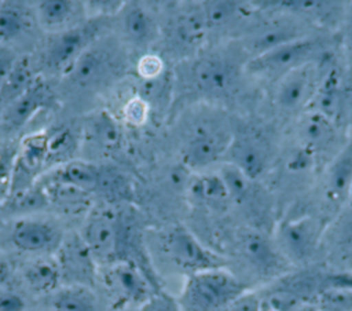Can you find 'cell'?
<instances>
[{
    "label": "cell",
    "instance_id": "obj_41",
    "mask_svg": "<svg viewBox=\"0 0 352 311\" xmlns=\"http://www.w3.org/2000/svg\"><path fill=\"white\" fill-rule=\"evenodd\" d=\"M341 28V45L345 54L348 69L352 72V3L346 6Z\"/></svg>",
    "mask_w": 352,
    "mask_h": 311
},
{
    "label": "cell",
    "instance_id": "obj_31",
    "mask_svg": "<svg viewBox=\"0 0 352 311\" xmlns=\"http://www.w3.org/2000/svg\"><path fill=\"white\" fill-rule=\"evenodd\" d=\"M51 139L45 133H34L26 138L21 144L19 162L23 169L36 171L48 157Z\"/></svg>",
    "mask_w": 352,
    "mask_h": 311
},
{
    "label": "cell",
    "instance_id": "obj_29",
    "mask_svg": "<svg viewBox=\"0 0 352 311\" xmlns=\"http://www.w3.org/2000/svg\"><path fill=\"white\" fill-rule=\"evenodd\" d=\"M217 173L227 190L231 204L242 205L252 197L254 180L249 179L238 168L227 162H221V165L217 169Z\"/></svg>",
    "mask_w": 352,
    "mask_h": 311
},
{
    "label": "cell",
    "instance_id": "obj_17",
    "mask_svg": "<svg viewBox=\"0 0 352 311\" xmlns=\"http://www.w3.org/2000/svg\"><path fill=\"white\" fill-rule=\"evenodd\" d=\"M352 94L344 80L342 70L337 65H331L323 73L308 109H312L341 128L349 107Z\"/></svg>",
    "mask_w": 352,
    "mask_h": 311
},
{
    "label": "cell",
    "instance_id": "obj_20",
    "mask_svg": "<svg viewBox=\"0 0 352 311\" xmlns=\"http://www.w3.org/2000/svg\"><path fill=\"white\" fill-rule=\"evenodd\" d=\"M121 28L129 43L146 47L160 36V26L153 14L139 3H124L121 11Z\"/></svg>",
    "mask_w": 352,
    "mask_h": 311
},
{
    "label": "cell",
    "instance_id": "obj_16",
    "mask_svg": "<svg viewBox=\"0 0 352 311\" xmlns=\"http://www.w3.org/2000/svg\"><path fill=\"white\" fill-rule=\"evenodd\" d=\"M221 162L238 168L256 182L270 168V150L257 133L234 132Z\"/></svg>",
    "mask_w": 352,
    "mask_h": 311
},
{
    "label": "cell",
    "instance_id": "obj_7",
    "mask_svg": "<svg viewBox=\"0 0 352 311\" xmlns=\"http://www.w3.org/2000/svg\"><path fill=\"white\" fill-rule=\"evenodd\" d=\"M80 237L99 267L121 261L122 217L121 209L98 208L85 219Z\"/></svg>",
    "mask_w": 352,
    "mask_h": 311
},
{
    "label": "cell",
    "instance_id": "obj_46",
    "mask_svg": "<svg viewBox=\"0 0 352 311\" xmlns=\"http://www.w3.org/2000/svg\"><path fill=\"white\" fill-rule=\"evenodd\" d=\"M294 311H320V310L314 303L305 301V303H301L298 307H296Z\"/></svg>",
    "mask_w": 352,
    "mask_h": 311
},
{
    "label": "cell",
    "instance_id": "obj_22",
    "mask_svg": "<svg viewBox=\"0 0 352 311\" xmlns=\"http://www.w3.org/2000/svg\"><path fill=\"white\" fill-rule=\"evenodd\" d=\"M187 194L195 204L220 211L227 208L231 201L219 173L204 172L187 180Z\"/></svg>",
    "mask_w": 352,
    "mask_h": 311
},
{
    "label": "cell",
    "instance_id": "obj_23",
    "mask_svg": "<svg viewBox=\"0 0 352 311\" xmlns=\"http://www.w3.org/2000/svg\"><path fill=\"white\" fill-rule=\"evenodd\" d=\"M45 98V87L40 81H34L28 91L11 100L6 107L3 113L4 128L8 131H15L25 125L30 117L44 105Z\"/></svg>",
    "mask_w": 352,
    "mask_h": 311
},
{
    "label": "cell",
    "instance_id": "obj_13",
    "mask_svg": "<svg viewBox=\"0 0 352 311\" xmlns=\"http://www.w3.org/2000/svg\"><path fill=\"white\" fill-rule=\"evenodd\" d=\"M209 36L201 4L179 6L168 22L169 44L183 61L192 58Z\"/></svg>",
    "mask_w": 352,
    "mask_h": 311
},
{
    "label": "cell",
    "instance_id": "obj_35",
    "mask_svg": "<svg viewBox=\"0 0 352 311\" xmlns=\"http://www.w3.org/2000/svg\"><path fill=\"white\" fill-rule=\"evenodd\" d=\"M320 311H352V288H327L312 300Z\"/></svg>",
    "mask_w": 352,
    "mask_h": 311
},
{
    "label": "cell",
    "instance_id": "obj_24",
    "mask_svg": "<svg viewBox=\"0 0 352 311\" xmlns=\"http://www.w3.org/2000/svg\"><path fill=\"white\" fill-rule=\"evenodd\" d=\"M52 311H100L99 301L92 288L63 285L48 296Z\"/></svg>",
    "mask_w": 352,
    "mask_h": 311
},
{
    "label": "cell",
    "instance_id": "obj_25",
    "mask_svg": "<svg viewBox=\"0 0 352 311\" xmlns=\"http://www.w3.org/2000/svg\"><path fill=\"white\" fill-rule=\"evenodd\" d=\"M23 279L32 292L47 296L60 288L62 283L59 267L51 257H38L28 263L23 267Z\"/></svg>",
    "mask_w": 352,
    "mask_h": 311
},
{
    "label": "cell",
    "instance_id": "obj_27",
    "mask_svg": "<svg viewBox=\"0 0 352 311\" xmlns=\"http://www.w3.org/2000/svg\"><path fill=\"white\" fill-rule=\"evenodd\" d=\"M95 193L100 194L109 204L117 205H126L133 197V189L129 179L113 167H99Z\"/></svg>",
    "mask_w": 352,
    "mask_h": 311
},
{
    "label": "cell",
    "instance_id": "obj_37",
    "mask_svg": "<svg viewBox=\"0 0 352 311\" xmlns=\"http://www.w3.org/2000/svg\"><path fill=\"white\" fill-rule=\"evenodd\" d=\"M148 113L150 105L139 95L128 99L122 107V117L125 122L132 127L143 125L148 118Z\"/></svg>",
    "mask_w": 352,
    "mask_h": 311
},
{
    "label": "cell",
    "instance_id": "obj_18",
    "mask_svg": "<svg viewBox=\"0 0 352 311\" xmlns=\"http://www.w3.org/2000/svg\"><path fill=\"white\" fill-rule=\"evenodd\" d=\"M239 250L243 260L261 275H275L289 264L278 250L274 239L260 231H246L239 239Z\"/></svg>",
    "mask_w": 352,
    "mask_h": 311
},
{
    "label": "cell",
    "instance_id": "obj_1",
    "mask_svg": "<svg viewBox=\"0 0 352 311\" xmlns=\"http://www.w3.org/2000/svg\"><path fill=\"white\" fill-rule=\"evenodd\" d=\"M147 255L150 250L173 271L184 277L204 270L227 267V260L212 250L195 237V234L183 224L168 226L147 241Z\"/></svg>",
    "mask_w": 352,
    "mask_h": 311
},
{
    "label": "cell",
    "instance_id": "obj_42",
    "mask_svg": "<svg viewBox=\"0 0 352 311\" xmlns=\"http://www.w3.org/2000/svg\"><path fill=\"white\" fill-rule=\"evenodd\" d=\"M125 1H110V0H96V1H88L85 3L84 8L87 10V15L91 17H110L116 15L121 11Z\"/></svg>",
    "mask_w": 352,
    "mask_h": 311
},
{
    "label": "cell",
    "instance_id": "obj_32",
    "mask_svg": "<svg viewBox=\"0 0 352 311\" xmlns=\"http://www.w3.org/2000/svg\"><path fill=\"white\" fill-rule=\"evenodd\" d=\"M318 161L319 158L315 154L294 143L292 149H289L283 156L282 167L283 172L287 176L305 178L311 172H314V169L318 165Z\"/></svg>",
    "mask_w": 352,
    "mask_h": 311
},
{
    "label": "cell",
    "instance_id": "obj_10",
    "mask_svg": "<svg viewBox=\"0 0 352 311\" xmlns=\"http://www.w3.org/2000/svg\"><path fill=\"white\" fill-rule=\"evenodd\" d=\"M352 190V138L327 161L320 180L322 219H336Z\"/></svg>",
    "mask_w": 352,
    "mask_h": 311
},
{
    "label": "cell",
    "instance_id": "obj_4",
    "mask_svg": "<svg viewBox=\"0 0 352 311\" xmlns=\"http://www.w3.org/2000/svg\"><path fill=\"white\" fill-rule=\"evenodd\" d=\"M329 51L322 39L307 36L249 58L245 72L253 77L275 83L289 72L324 61Z\"/></svg>",
    "mask_w": 352,
    "mask_h": 311
},
{
    "label": "cell",
    "instance_id": "obj_11",
    "mask_svg": "<svg viewBox=\"0 0 352 311\" xmlns=\"http://www.w3.org/2000/svg\"><path fill=\"white\" fill-rule=\"evenodd\" d=\"M280 11H283V15L270 17L245 32L241 40L249 58L267 52L289 41L311 36L308 29L304 28L305 21L285 10Z\"/></svg>",
    "mask_w": 352,
    "mask_h": 311
},
{
    "label": "cell",
    "instance_id": "obj_39",
    "mask_svg": "<svg viewBox=\"0 0 352 311\" xmlns=\"http://www.w3.org/2000/svg\"><path fill=\"white\" fill-rule=\"evenodd\" d=\"M263 297L258 292L248 289L230 301L220 311H261Z\"/></svg>",
    "mask_w": 352,
    "mask_h": 311
},
{
    "label": "cell",
    "instance_id": "obj_44",
    "mask_svg": "<svg viewBox=\"0 0 352 311\" xmlns=\"http://www.w3.org/2000/svg\"><path fill=\"white\" fill-rule=\"evenodd\" d=\"M15 63H16L15 55L10 50L0 45V88L3 87L10 73L12 72Z\"/></svg>",
    "mask_w": 352,
    "mask_h": 311
},
{
    "label": "cell",
    "instance_id": "obj_21",
    "mask_svg": "<svg viewBox=\"0 0 352 311\" xmlns=\"http://www.w3.org/2000/svg\"><path fill=\"white\" fill-rule=\"evenodd\" d=\"M201 8L209 30L213 32L232 30L242 25L253 14V6L249 3L230 1V0H210L202 1Z\"/></svg>",
    "mask_w": 352,
    "mask_h": 311
},
{
    "label": "cell",
    "instance_id": "obj_47",
    "mask_svg": "<svg viewBox=\"0 0 352 311\" xmlns=\"http://www.w3.org/2000/svg\"><path fill=\"white\" fill-rule=\"evenodd\" d=\"M0 224H1V206H0Z\"/></svg>",
    "mask_w": 352,
    "mask_h": 311
},
{
    "label": "cell",
    "instance_id": "obj_15",
    "mask_svg": "<svg viewBox=\"0 0 352 311\" xmlns=\"http://www.w3.org/2000/svg\"><path fill=\"white\" fill-rule=\"evenodd\" d=\"M63 235L55 223L26 216L12 223L8 231V241L22 253L48 255L56 252Z\"/></svg>",
    "mask_w": 352,
    "mask_h": 311
},
{
    "label": "cell",
    "instance_id": "obj_19",
    "mask_svg": "<svg viewBox=\"0 0 352 311\" xmlns=\"http://www.w3.org/2000/svg\"><path fill=\"white\" fill-rule=\"evenodd\" d=\"M91 32L87 28L76 26L58 32L47 47L45 62L52 70H69L77 58L85 51Z\"/></svg>",
    "mask_w": 352,
    "mask_h": 311
},
{
    "label": "cell",
    "instance_id": "obj_36",
    "mask_svg": "<svg viewBox=\"0 0 352 311\" xmlns=\"http://www.w3.org/2000/svg\"><path fill=\"white\" fill-rule=\"evenodd\" d=\"M94 138L103 146L116 147L121 142V129L118 124L107 114H100L95 118L94 124Z\"/></svg>",
    "mask_w": 352,
    "mask_h": 311
},
{
    "label": "cell",
    "instance_id": "obj_43",
    "mask_svg": "<svg viewBox=\"0 0 352 311\" xmlns=\"http://www.w3.org/2000/svg\"><path fill=\"white\" fill-rule=\"evenodd\" d=\"M26 300L15 290L0 288V311H25Z\"/></svg>",
    "mask_w": 352,
    "mask_h": 311
},
{
    "label": "cell",
    "instance_id": "obj_33",
    "mask_svg": "<svg viewBox=\"0 0 352 311\" xmlns=\"http://www.w3.org/2000/svg\"><path fill=\"white\" fill-rule=\"evenodd\" d=\"M26 28V14L15 4H0V44L16 39Z\"/></svg>",
    "mask_w": 352,
    "mask_h": 311
},
{
    "label": "cell",
    "instance_id": "obj_34",
    "mask_svg": "<svg viewBox=\"0 0 352 311\" xmlns=\"http://www.w3.org/2000/svg\"><path fill=\"white\" fill-rule=\"evenodd\" d=\"M34 81L36 80L32 76L28 61H16L12 72L4 81L3 87L0 88V92L11 102L19 95H22L25 91H28Z\"/></svg>",
    "mask_w": 352,
    "mask_h": 311
},
{
    "label": "cell",
    "instance_id": "obj_6",
    "mask_svg": "<svg viewBox=\"0 0 352 311\" xmlns=\"http://www.w3.org/2000/svg\"><path fill=\"white\" fill-rule=\"evenodd\" d=\"M327 222L320 215L302 213L280 220L274 242L289 264H305L318 252Z\"/></svg>",
    "mask_w": 352,
    "mask_h": 311
},
{
    "label": "cell",
    "instance_id": "obj_45",
    "mask_svg": "<svg viewBox=\"0 0 352 311\" xmlns=\"http://www.w3.org/2000/svg\"><path fill=\"white\" fill-rule=\"evenodd\" d=\"M10 274H11V267L8 261L3 256H0V288L8 281Z\"/></svg>",
    "mask_w": 352,
    "mask_h": 311
},
{
    "label": "cell",
    "instance_id": "obj_5",
    "mask_svg": "<svg viewBox=\"0 0 352 311\" xmlns=\"http://www.w3.org/2000/svg\"><path fill=\"white\" fill-rule=\"evenodd\" d=\"M184 80L197 98L217 100L230 95L242 73L241 62L230 54L210 52L186 61Z\"/></svg>",
    "mask_w": 352,
    "mask_h": 311
},
{
    "label": "cell",
    "instance_id": "obj_14",
    "mask_svg": "<svg viewBox=\"0 0 352 311\" xmlns=\"http://www.w3.org/2000/svg\"><path fill=\"white\" fill-rule=\"evenodd\" d=\"M294 143L318 158L329 153L334 156L345 144V142H340V127L312 109H307L297 116Z\"/></svg>",
    "mask_w": 352,
    "mask_h": 311
},
{
    "label": "cell",
    "instance_id": "obj_3",
    "mask_svg": "<svg viewBox=\"0 0 352 311\" xmlns=\"http://www.w3.org/2000/svg\"><path fill=\"white\" fill-rule=\"evenodd\" d=\"M248 289L227 267H217L184 277L176 300L182 311H220Z\"/></svg>",
    "mask_w": 352,
    "mask_h": 311
},
{
    "label": "cell",
    "instance_id": "obj_2",
    "mask_svg": "<svg viewBox=\"0 0 352 311\" xmlns=\"http://www.w3.org/2000/svg\"><path fill=\"white\" fill-rule=\"evenodd\" d=\"M234 131L226 118L214 111L194 117L187 122L180 143V158L186 168L192 172H202L212 165L221 162Z\"/></svg>",
    "mask_w": 352,
    "mask_h": 311
},
{
    "label": "cell",
    "instance_id": "obj_30",
    "mask_svg": "<svg viewBox=\"0 0 352 311\" xmlns=\"http://www.w3.org/2000/svg\"><path fill=\"white\" fill-rule=\"evenodd\" d=\"M72 78L82 85L96 81L104 73V59L94 50H85L69 69Z\"/></svg>",
    "mask_w": 352,
    "mask_h": 311
},
{
    "label": "cell",
    "instance_id": "obj_38",
    "mask_svg": "<svg viewBox=\"0 0 352 311\" xmlns=\"http://www.w3.org/2000/svg\"><path fill=\"white\" fill-rule=\"evenodd\" d=\"M136 72L144 81L154 80V78L164 76L165 62L160 55L148 52L139 58V61L136 63Z\"/></svg>",
    "mask_w": 352,
    "mask_h": 311
},
{
    "label": "cell",
    "instance_id": "obj_26",
    "mask_svg": "<svg viewBox=\"0 0 352 311\" xmlns=\"http://www.w3.org/2000/svg\"><path fill=\"white\" fill-rule=\"evenodd\" d=\"M99 176V167L88 161H69L54 173L52 183L63 184L82 193L95 191Z\"/></svg>",
    "mask_w": 352,
    "mask_h": 311
},
{
    "label": "cell",
    "instance_id": "obj_8",
    "mask_svg": "<svg viewBox=\"0 0 352 311\" xmlns=\"http://www.w3.org/2000/svg\"><path fill=\"white\" fill-rule=\"evenodd\" d=\"M116 308L138 307V310L160 290L153 277L132 261H116L99 272Z\"/></svg>",
    "mask_w": 352,
    "mask_h": 311
},
{
    "label": "cell",
    "instance_id": "obj_12",
    "mask_svg": "<svg viewBox=\"0 0 352 311\" xmlns=\"http://www.w3.org/2000/svg\"><path fill=\"white\" fill-rule=\"evenodd\" d=\"M54 259L59 267L62 283L95 286L99 278V266L78 233L63 235Z\"/></svg>",
    "mask_w": 352,
    "mask_h": 311
},
{
    "label": "cell",
    "instance_id": "obj_28",
    "mask_svg": "<svg viewBox=\"0 0 352 311\" xmlns=\"http://www.w3.org/2000/svg\"><path fill=\"white\" fill-rule=\"evenodd\" d=\"M77 3L70 0H41L36 6V15L41 26L51 30H66L70 26Z\"/></svg>",
    "mask_w": 352,
    "mask_h": 311
},
{
    "label": "cell",
    "instance_id": "obj_40",
    "mask_svg": "<svg viewBox=\"0 0 352 311\" xmlns=\"http://www.w3.org/2000/svg\"><path fill=\"white\" fill-rule=\"evenodd\" d=\"M138 311H182L175 296L157 290Z\"/></svg>",
    "mask_w": 352,
    "mask_h": 311
},
{
    "label": "cell",
    "instance_id": "obj_9",
    "mask_svg": "<svg viewBox=\"0 0 352 311\" xmlns=\"http://www.w3.org/2000/svg\"><path fill=\"white\" fill-rule=\"evenodd\" d=\"M324 63L320 61L302 66L274 83L272 103L278 111L298 116L309 107L324 73Z\"/></svg>",
    "mask_w": 352,
    "mask_h": 311
}]
</instances>
